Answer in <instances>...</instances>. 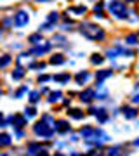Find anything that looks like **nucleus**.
<instances>
[{
  "label": "nucleus",
  "instance_id": "nucleus-1",
  "mask_svg": "<svg viewBox=\"0 0 139 156\" xmlns=\"http://www.w3.org/2000/svg\"><path fill=\"white\" fill-rule=\"evenodd\" d=\"M80 33H82L85 38L97 40V42L106 38L104 30L101 28V26H97V24H92V23H82V24H80Z\"/></svg>",
  "mask_w": 139,
  "mask_h": 156
},
{
  "label": "nucleus",
  "instance_id": "nucleus-2",
  "mask_svg": "<svg viewBox=\"0 0 139 156\" xmlns=\"http://www.w3.org/2000/svg\"><path fill=\"white\" fill-rule=\"evenodd\" d=\"M108 11L115 17H118V19H127L129 17V9L125 7V4L122 0H111L108 4Z\"/></svg>",
  "mask_w": 139,
  "mask_h": 156
},
{
  "label": "nucleus",
  "instance_id": "nucleus-3",
  "mask_svg": "<svg viewBox=\"0 0 139 156\" xmlns=\"http://www.w3.org/2000/svg\"><path fill=\"white\" fill-rule=\"evenodd\" d=\"M28 23H30V16H28L26 11H17L14 14V24H16V28H24Z\"/></svg>",
  "mask_w": 139,
  "mask_h": 156
},
{
  "label": "nucleus",
  "instance_id": "nucleus-4",
  "mask_svg": "<svg viewBox=\"0 0 139 156\" xmlns=\"http://www.w3.org/2000/svg\"><path fill=\"white\" fill-rule=\"evenodd\" d=\"M35 134L37 135H42V137H50L52 135V128L47 127L44 122H40L35 125Z\"/></svg>",
  "mask_w": 139,
  "mask_h": 156
},
{
  "label": "nucleus",
  "instance_id": "nucleus-5",
  "mask_svg": "<svg viewBox=\"0 0 139 156\" xmlns=\"http://www.w3.org/2000/svg\"><path fill=\"white\" fill-rule=\"evenodd\" d=\"M50 47H52V45H50L49 42H44V44L40 42L38 47H35V49L30 50V54H33V56H42V54H45V52H49Z\"/></svg>",
  "mask_w": 139,
  "mask_h": 156
},
{
  "label": "nucleus",
  "instance_id": "nucleus-6",
  "mask_svg": "<svg viewBox=\"0 0 139 156\" xmlns=\"http://www.w3.org/2000/svg\"><path fill=\"white\" fill-rule=\"evenodd\" d=\"M94 99H96V94H94V90H92V89L83 90L82 94H80V101H82L83 104H90Z\"/></svg>",
  "mask_w": 139,
  "mask_h": 156
},
{
  "label": "nucleus",
  "instance_id": "nucleus-7",
  "mask_svg": "<svg viewBox=\"0 0 139 156\" xmlns=\"http://www.w3.org/2000/svg\"><path fill=\"white\" fill-rule=\"evenodd\" d=\"M111 75H113L111 69H97V73H96V82L97 83H103L106 78H110Z\"/></svg>",
  "mask_w": 139,
  "mask_h": 156
},
{
  "label": "nucleus",
  "instance_id": "nucleus-8",
  "mask_svg": "<svg viewBox=\"0 0 139 156\" xmlns=\"http://www.w3.org/2000/svg\"><path fill=\"white\" fill-rule=\"evenodd\" d=\"M89 80H90V73H89V71H80V73H77V76H75V82H77V85L87 83Z\"/></svg>",
  "mask_w": 139,
  "mask_h": 156
},
{
  "label": "nucleus",
  "instance_id": "nucleus-9",
  "mask_svg": "<svg viewBox=\"0 0 139 156\" xmlns=\"http://www.w3.org/2000/svg\"><path fill=\"white\" fill-rule=\"evenodd\" d=\"M94 116L97 118V122H99V123H106V122H108V111H106L104 108L96 109V111H94Z\"/></svg>",
  "mask_w": 139,
  "mask_h": 156
},
{
  "label": "nucleus",
  "instance_id": "nucleus-10",
  "mask_svg": "<svg viewBox=\"0 0 139 156\" xmlns=\"http://www.w3.org/2000/svg\"><path fill=\"white\" fill-rule=\"evenodd\" d=\"M75 14V16H83L85 12H87V7L85 5H77V7H71V9H68L66 11V14Z\"/></svg>",
  "mask_w": 139,
  "mask_h": 156
},
{
  "label": "nucleus",
  "instance_id": "nucleus-11",
  "mask_svg": "<svg viewBox=\"0 0 139 156\" xmlns=\"http://www.w3.org/2000/svg\"><path fill=\"white\" fill-rule=\"evenodd\" d=\"M96 85H97V92H94V94H96V99H99V101L106 99V97H108V90L103 87V83H96Z\"/></svg>",
  "mask_w": 139,
  "mask_h": 156
},
{
  "label": "nucleus",
  "instance_id": "nucleus-12",
  "mask_svg": "<svg viewBox=\"0 0 139 156\" xmlns=\"http://www.w3.org/2000/svg\"><path fill=\"white\" fill-rule=\"evenodd\" d=\"M54 128L59 132V134H68V132H70V125H68L66 122H57V123H54Z\"/></svg>",
  "mask_w": 139,
  "mask_h": 156
},
{
  "label": "nucleus",
  "instance_id": "nucleus-13",
  "mask_svg": "<svg viewBox=\"0 0 139 156\" xmlns=\"http://www.w3.org/2000/svg\"><path fill=\"white\" fill-rule=\"evenodd\" d=\"M122 113H123V116L127 118V120H132V118L137 116V111H136L134 108H123Z\"/></svg>",
  "mask_w": 139,
  "mask_h": 156
},
{
  "label": "nucleus",
  "instance_id": "nucleus-14",
  "mask_svg": "<svg viewBox=\"0 0 139 156\" xmlns=\"http://www.w3.org/2000/svg\"><path fill=\"white\" fill-rule=\"evenodd\" d=\"M70 73H63V75H56L54 76V80L56 82H59V83H68V82H70Z\"/></svg>",
  "mask_w": 139,
  "mask_h": 156
},
{
  "label": "nucleus",
  "instance_id": "nucleus-15",
  "mask_svg": "<svg viewBox=\"0 0 139 156\" xmlns=\"http://www.w3.org/2000/svg\"><path fill=\"white\" fill-rule=\"evenodd\" d=\"M108 156H125L122 153V147L120 146H115V147H110L108 149Z\"/></svg>",
  "mask_w": 139,
  "mask_h": 156
},
{
  "label": "nucleus",
  "instance_id": "nucleus-16",
  "mask_svg": "<svg viewBox=\"0 0 139 156\" xmlns=\"http://www.w3.org/2000/svg\"><path fill=\"white\" fill-rule=\"evenodd\" d=\"M68 115H70V118H73V120H82L83 118V111H80V109H70Z\"/></svg>",
  "mask_w": 139,
  "mask_h": 156
},
{
  "label": "nucleus",
  "instance_id": "nucleus-17",
  "mask_svg": "<svg viewBox=\"0 0 139 156\" xmlns=\"http://www.w3.org/2000/svg\"><path fill=\"white\" fill-rule=\"evenodd\" d=\"M64 56L63 54H56V56H52L50 57V64H64Z\"/></svg>",
  "mask_w": 139,
  "mask_h": 156
},
{
  "label": "nucleus",
  "instance_id": "nucleus-18",
  "mask_svg": "<svg viewBox=\"0 0 139 156\" xmlns=\"http://www.w3.org/2000/svg\"><path fill=\"white\" fill-rule=\"evenodd\" d=\"M90 62H92L94 66H99V64H103V62H104V57L99 56V54H92V57H90Z\"/></svg>",
  "mask_w": 139,
  "mask_h": 156
},
{
  "label": "nucleus",
  "instance_id": "nucleus-19",
  "mask_svg": "<svg viewBox=\"0 0 139 156\" xmlns=\"http://www.w3.org/2000/svg\"><path fill=\"white\" fill-rule=\"evenodd\" d=\"M11 61H12V57L9 56V54H4V56L0 57V68L9 66V64H11Z\"/></svg>",
  "mask_w": 139,
  "mask_h": 156
},
{
  "label": "nucleus",
  "instance_id": "nucleus-20",
  "mask_svg": "<svg viewBox=\"0 0 139 156\" xmlns=\"http://www.w3.org/2000/svg\"><path fill=\"white\" fill-rule=\"evenodd\" d=\"M28 42H30V44H40V42H44V40H42V35L40 33H35V35H30V37H28Z\"/></svg>",
  "mask_w": 139,
  "mask_h": 156
},
{
  "label": "nucleus",
  "instance_id": "nucleus-21",
  "mask_svg": "<svg viewBox=\"0 0 139 156\" xmlns=\"http://www.w3.org/2000/svg\"><path fill=\"white\" fill-rule=\"evenodd\" d=\"M23 76H24V69H23V68H16V69L12 71V78H14V80H21Z\"/></svg>",
  "mask_w": 139,
  "mask_h": 156
},
{
  "label": "nucleus",
  "instance_id": "nucleus-22",
  "mask_svg": "<svg viewBox=\"0 0 139 156\" xmlns=\"http://www.w3.org/2000/svg\"><path fill=\"white\" fill-rule=\"evenodd\" d=\"M137 40H139L137 35H127V37H125V44L127 45H136L137 44Z\"/></svg>",
  "mask_w": 139,
  "mask_h": 156
},
{
  "label": "nucleus",
  "instance_id": "nucleus-23",
  "mask_svg": "<svg viewBox=\"0 0 139 156\" xmlns=\"http://www.w3.org/2000/svg\"><path fill=\"white\" fill-rule=\"evenodd\" d=\"M57 101H61V92H52L49 97V102H57Z\"/></svg>",
  "mask_w": 139,
  "mask_h": 156
},
{
  "label": "nucleus",
  "instance_id": "nucleus-24",
  "mask_svg": "<svg viewBox=\"0 0 139 156\" xmlns=\"http://www.w3.org/2000/svg\"><path fill=\"white\" fill-rule=\"evenodd\" d=\"M57 19H59L57 12H50L49 17H47V23H52V24H56V23H57Z\"/></svg>",
  "mask_w": 139,
  "mask_h": 156
},
{
  "label": "nucleus",
  "instance_id": "nucleus-25",
  "mask_svg": "<svg viewBox=\"0 0 139 156\" xmlns=\"http://www.w3.org/2000/svg\"><path fill=\"white\" fill-rule=\"evenodd\" d=\"M0 144L2 146H9L11 144V137H9V135H0Z\"/></svg>",
  "mask_w": 139,
  "mask_h": 156
},
{
  "label": "nucleus",
  "instance_id": "nucleus-26",
  "mask_svg": "<svg viewBox=\"0 0 139 156\" xmlns=\"http://www.w3.org/2000/svg\"><path fill=\"white\" fill-rule=\"evenodd\" d=\"M54 42H56V44H59V45H64V42H66V40H64V37L57 35V37H54Z\"/></svg>",
  "mask_w": 139,
  "mask_h": 156
},
{
  "label": "nucleus",
  "instance_id": "nucleus-27",
  "mask_svg": "<svg viewBox=\"0 0 139 156\" xmlns=\"http://www.w3.org/2000/svg\"><path fill=\"white\" fill-rule=\"evenodd\" d=\"M103 5H104L103 2H99L97 5H94V14H97V12H103Z\"/></svg>",
  "mask_w": 139,
  "mask_h": 156
},
{
  "label": "nucleus",
  "instance_id": "nucleus-28",
  "mask_svg": "<svg viewBox=\"0 0 139 156\" xmlns=\"http://www.w3.org/2000/svg\"><path fill=\"white\" fill-rule=\"evenodd\" d=\"M30 101H31V102H37V101H38V92H31V94H30Z\"/></svg>",
  "mask_w": 139,
  "mask_h": 156
},
{
  "label": "nucleus",
  "instance_id": "nucleus-29",
  "mask_svg": "<svg viewBox=\"0 0 139 156\" xmlns=\"http://www.w3.org/2000/svg\"><path fill=\"white\" fill-rule=\"evenodd\" d=\"M24 92H28V87H21V89H19V90L16 92V97H21V95L24 94Z\"/></svg>",
  "mask_w": 139,
  "mask_h": 156
},
{
  "label": "nucleus",
  "instance_id": "nucleus-30",
  "mask_svg": "<svg viewBox=\"0 0 139 156\" xmlns=\"http://www.w3.org/2000/svg\"><path fill=\"white\" fill-rule=\"evenodd\" d=\"M26 116H30V118H31V116H35V109H33V108H30V109H26Z\"/></svg>",
  "mask_w": 139,
  "mask_h": 156
},
{
  "label": "nucleus",
  "instance_id": "nucleus-31",
  "mask_svg": "<svg viewBox=\"0 0 139 156\" xmlns=\"http://www.w3.org/2000/svg\"><path fill=\"white\" fill-rule=\"evenodd\" d=\"M49 80H50V76H47V75H44V76H40V78H38L40 83H42V82H49Z\"/></svg>",
  "mask_w": 139,
  "mask_h": 156
},
{
  "label": "nucleus",
  "instance_id": "nucleus-32",
  "mask_svg": "<svg viewBox=\"0 0 139 156\" xmlns=\"http://www.w3.org/2000/svg\"><path fill=\"white\" fill-rule=\"evenodd\" d=\"M137 90H139V89H137ZM132 101H134V102H139V92H137V94H136V95L132 97Z\"/></svg>",
  "mask_w": 139,
  "mask_h": 156
},
{
  "label": "nucleus",
  "instance_id": "nucleus-33",
  "mask_svg": "<svg viewBox=\"0 0 139 156\" xmlns=\"http://www.w3.org/2000/svg\"><path fill=\"white\" fill-rule=\"evenodd\" d=\"M11 24V19H4V26H9Z\"/></svg>",
  "mask_w": 139,
  "mask_h": 156
},
{
  "label": "nucleus",
  "instance_id": "nucleus-34",
  "mask_svg": "<svg viewBox=\"0 0 139 156\" xmlns=\"http://www.w3.org/2000/svg\"><path fill=\"white\" fill-rule=\"evenodd\" d=\"M134 146H139V139H137V140H134Z\"/></svg>",
  "mask_w": 139,
  "mask_h": 156
},
{
  "label": "nucleus",
  "instance_id": "nucleus-35",
  "mask_svg": "<svg viewBox=\"0 0 139 156\" xmlns=\"http://www.w3.org/2000/svg\"><path fill=\"white\" fill-rule=\"evenodd\" d=\"M35 2H50V0H35Z\"/></svg>",
  "mask_w": 139,
  "mask_h": 156
},
{
  "label": "nucleus",
  "instance_id": "nucleus-36",
  "mask_svg": "<svg viewBox=\"0 0 139 156\" xmlns=\"http://www.w3.org/2000/svg\"><path fill=\"white\" fill-rule=\"evenodd\" d=\"M127 2H136V0H127Z\"/></svg>",
  "mask_w": 139,
  "mask_h": 156
},
{
  "label": "nucleus",
  "instance_id": "nucleus-37",
  "mask_svg": "<svg viewBox=\"0 0 139 156\" xmlns=\"http://www.w3.org/2000/svg\"><path fill=\"white\" fill-rule=\"evenodd\" d=\"M0 37H2V28H0Z\"/></svg>",
  "mask_w": 139,
  "mask_h": 156
},
{
  "label": "nucleus",
  "instance_id": "nucleus-38",
  "mask_svg": "<svg viewBox=\"0 0 139 156\" xmlns=\"http://www.w3.org/2000/svg\"><path fill=\"white\" fill-rule=\"evenodd\" d=\"M97 156H103V154H101V153H97Z\"/></svg>",
  "mask_w": 139,
  "mask_h": 156
},
{
  "label": "nucleus",
  "instance_id": "nucleus-39",
  "mask_svg": "<svg viewBox=\"0 0 139 156\" xmlns=\"http://www.w3.org/2000/svg\"><path fill=\"white\" fill-rule=\"evenodd\" d=\"M2 156H5V154H2Z\"/></svg>",
  "mask_w": 139,
  "mask_h": 156
},
{
  "label": "nucleus",
  "instance_id": "nucleus-40",
  "mask_svg": "<svg viewBox=\"0 0 139 156\" xmlns=\"http://www.w3.org/2000/svg\"><path fill=\"white\" fill-rule=\"evenodd\" d=\"M137 37H139V33H137Z\"/></svg>",
  "mask_w": 139,
  "mask_h": 156
}]
</instances>
